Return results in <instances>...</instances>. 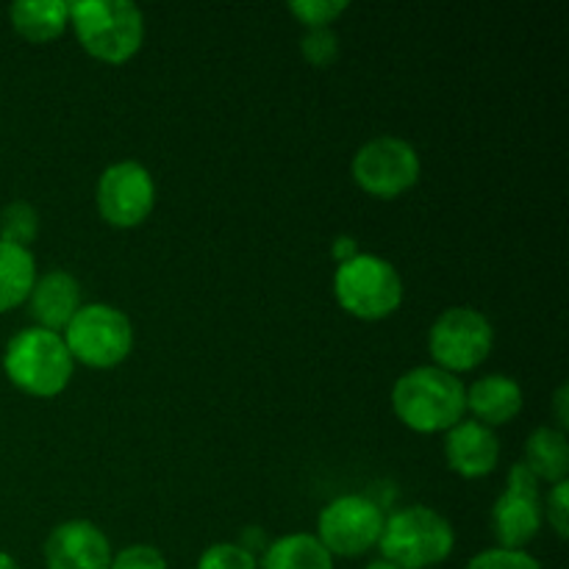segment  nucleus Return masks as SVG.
Returning a JSON list of instances; mask_svg holds the SVG:
<instances>
[{
  "label": "nucleus",
  "mask_w": 569,
  "mask_h": 569,
  "mask_svg": "<svg viewBox=\"0 0 569 569\" xmlns=\"http://www.w3.org/2000/svg\"><path fill=\"white\" fill-rule=\"evenodd\" d=\"M522 465L537 476V481L553 483L567 481L569 476V442L567 433L559 428H537L526 442V459Z\"/></svg>",
  "instance_id": "17"
},
{
  "label": "nucleus",
  "mask_w": 569,
  "mask_h": 569,
  "mask_svg": "<svg viewBox=\"0 0 569 569\" xmlns=\"http://www.w3.org/2000/svg\"><path fill=\"white\" fill-rule=\"evenodd\" d=\"M239 545H242V548L253 556H256V550H267L264 531H261V528H248V531L242 533V542Z\"/></svg>",
  "instance_id": "29"
},
{
  "label": "nucleus",
  "mask_w": 569,
  "mask_h": 569,
  "mask_svg": "<svg viewBox=\"0 0 569 569\" xmlns=\"http://www.w3.org/2000/svg\"><path fill=\"white\" fill-rule=\"evenodd\" d=\"M0 569H20V565L14 561V556H9L6 550H0Z\"/></svg>",
  "instance_id": "30"
},
{
  "label": "nucleus",
  "mask_w": 569,
  "mask_h": 569,
  "mask_svg": "<svg viewBox=\"0 0 569 569\" xmlns=\"http://www.w3.org/2000/svg\"><path fill=\"white\" fill-rule=\"evenodd\" d=\"M109 569H167V559L153 545H131L111 556Z\"/></svg>",
  "instance_id": "25"
},
{
  "label": "nucleus",
  "mask_w": 569,
  "mask_h": 569,
  "mask_svg": "<svg viewBox=\"0 0 569 569\" xmlns=\"http://www.w3.org/2000/svg\"><path fill=\"white\" fill-rule=\"evenodd\" d=\"M383 511L367 495H342L317 517V539L331 556H356L376 548L383 531Z\"/></svg>",
  "instance_id": "9"
},
{
  "label": "nucleus",
  "mask_w": 569,
  "mask_h": 569,
  "mask_svg": "<svg viewBox=\"0 0 569 569\" xmlns=\"http://www.w3.org/2000/svg\"><path fill=\"white\" fill-rule=\"evenodd\" d=\"M456 548L453 526L428 506H406L383 520L378 550L400 569H428L450 559Z\"/></svg>",
  "instance_id": "4"
},
{
  "label": "nucleus",
  "mask_w": 569,
  "mask_h": 569,
  "mask_svg": "<svg viewBox=\"0 0 569 569\" xmlns=\"http://www.w3.org/2000/svg\"><path fill=\"white\" fill-rule=\"evenodd\" d=\"M289 11L303 22L306 28H331L342 11H348L345 0H292Z\"/></svg>",
  "instance_id": "23"
},
{
  "label": "nucleus",
  "mask_w": 569,
  "mask_h": 569,
  "mask_svg": "<svg viewBox=\"0 0 569 569\" xmlns=\"http://www.w3.org/2000/svg\"><path fill=\"white\" fill-rule=\"evenodd\" d=\"M94 206L111 228H137L156 206L153 176L139 161H117L106 167L94 187Z\"/></svg>",
  "instance_id": "10"
},
{
  "label": "nucleus",
  "mask_w": 569,
  "mask_h": 569,
  "mask_svg": "<svg viewBox=\"0 0 569 569\" xmlns=\"http://www.w3.org/2000/svg\"><path fill=\"white\" fill-rule=\"evenodd\" d=\"M467 569H542V565L533 556H528L526 550L492 548L472 556Z\"/></svg>",
  "instance_id": "24"
},
{
  "label": "nucleus",
  "mask_w": 569,
  "mask_h": 569,
  "mask_svg": "<svg viewBox=\"0 0 569 569\" xmlns=\"http://www.w3.org/2000/svg\"><path fill=\"white\" fill-rule=\"evenodd\" d=\"M333 259H337V264H345V261H350L353 256H359V242H356L353 237H348V233H342V237L333 239Z\"/></svg>",
  "instance_id": "27"
},
{
  "label": "nucleus",
  "mask_w": 569,
  "mask_h": 569,
  "mask_svg": "<svg viewBox=\"0 0 569 569\" xmlns=\"http://www.w3.org/2000/svg\"><path fill=\"white\" fill-rule=\"evenodd\" d=\"M300 53L311 67H331L339 59V37L331 28H309L300 39Z\"/></svg>",
  "instance_id": "22"
},
{
  "label": "nucleus",
  "mask_w": 569,
  "mask_h": 569,
  "mask_svg": "<svg viewBox=\"0 0 569 569\" xmlns=\"http://www.w3.org/2000/svg\"><path fill=\"white\" fill-rule=\"evenodd\" d=\"M198 569H259V559L237 542H217L203 550Z\"/></svg>",
  "instance_id": "21"
},
{
  "label": "nucleus",
  "mask_w": 569,
  "mask_h": 569,
  "mask_svg": "<svg viewBox=\"0 0 569 569\" xmlns=\"http://www.w3.org/2000/svg\"><path fill=\"white\" fill-rule=\"evenodd\" d=\"M261 569H333V556L315 533H289L267 545Z\"/></svg>",
  "instance_id": "19"
},
{
  "label": "nucleus",
  "mask_w": 569,
  "mask_h": 569,
  "mask_svg": "<svg viewBox=\"0 0 569 569\" xmlns=\"http://www.w3.org/2000/svg\"><path fill=\"white\" fill-rule=\"evenodd\" d=\"M445 459L456 476L476 481L495 472L500 461V442L492 428L476 420H461L445 437Z\"/></svg>",
  "instance_id": "13"
},
{
  "label": "nucleus",
  "mask_w": 569,
  "mask_h": 569,
  "mask_svg": "<svg viewBox=\"0 0 569 569\" xmlns=\"http://www.w3.org/2000/svg\"><path fill=\"white\" fill-rule=\"evenodd\" d=\"M11 28L33 44L61 37L70 26V3L64 0H20L9 6Z\"/></svg>",
  "instance_id": "16"
},
{
  "label": "nucleus",
  "mask_w": 569,
  "mask_h": 569,
  "mask_svg": "<svg viewBox=\"0 0 569 569\" xmlns=\"http://www.w3.org/2000/svg\"><path fill=\"white\" fill-rule=\"evenodd\" d=\"M39 233V214L26 200H11L0 211V242L28 248Z\"/></svg>",
  "instance_id": "20"
},
{
  "label": "nucleus",
  "mask_w": 569,
  "mask_h": 569,
  "mask_svg": "<svg viewBox=\"0 0 569 569\" xmlns=\"http://www.w3.org/2000/svg\"><path fill=\"white\" fill-rule=\"evenodd\" d=\"M495 348V328L483 311L453 306L442 311L428 331V353L433 367L459 376L481 367Z\"/></svg>",
  "instance_id": "7"
},
{
  "label": "nucleus",
  "mask_w": 569,
  "mask_h": 569,
  "mask_svg": "<svg viewBox=\"0 0 569 569\" xmlns=\"http://www.w3.org/2000/svg\"><path fill=\"white\" fill-rule=\"evenodd\" d=\"M333 295L350 317L378 322L392 317L403 303V278L395 270L392 261L359 253L337 267Z\"/></svg>",
  "instance_id": "5"
},
{
  "label": "nucleus",
  "mask_w": 569,
  "mask_h": 569,
  "mask_svg": "<svg viewBox=\"0 0 569 569\" xmlns=\"http://www.w3.org/2000/svg\"><path fill=\"white\" fill-rule=\"evenodd\" d=\"M542 515L548 517V526L559 533V539H567L569 533V481L553 483L548 495V503L542 506Z\"/></svg>",
  "instance_id": "26"
},
{
  "label": "nucleus",
  "mask_w": 569,
  "mask_h": 569,
  "mask_svg": "<svg viewBox=\"0 0 569 569\" xmlns=\"http://www.w3.org/2000/svg\"><path fill=\"white\" fill-rule=\"evenodd\" d=\"M37 283V259L31 248L0 242V315L28 300Z\"/></svg>",
  "instance_id": "18"
},
{
  "label": "nucleus",
  "mask_w": 569,
  "mask_h": 569,
  "mask_svg": "<svg viewBox=\"0 0 569 569\" xmlns=\"http://www.w3.org/2000/svg\"><path fill=\"white\" fill-rule=\"evenodd\" d=\"M569 389L567 383H561L559 389H556V398H553V415H556V422H559V431H567L569 428V415H567V403H569Z\"/></svg>",
  "instance_id": "28"
},
{
  "label": "nucleus",
  "mask_w": 569,
  "mask_h": 569,
  "mask_svg": "<svg viewBox=\"0 0 569 569\" xmlns=\"http://www.w3.org/2000/svg\"><path fill=\"white\" fill-rule=\"evenodd\" d=\"M76 361L61 333L44 328H22L3 350V372L20 392L31 398H56L70 383Z\"/></svg>",
  "instance_id": "3"
},
{
  "label": "nucleus",
  "mask_w": 569,
  "mask_h": 569,
  "mask_svg": "<svg viewBox=\"0 0 569 569\" xmlns=\"http://www.w3.org/2000/svg\"><path fill=\"white\" fill-rule=\"evenodd\" d=\"M392 409L411 431L448 433L465 420L467 389L459 376H450L439 367H415L395 381Z\"/></svg>",
  "instance_id": "1"
},
{
  "label": "nucleus",
  "mask_w": 569,
  "mask_h": 569,
  "mask_svg": "<svg viewBox=\"0 0 569 569\" xmlns=\"http://www.w3.org/2000/svg\"><path fill=\"white\" fill-rule=\"evenodd\" d=\"M111 545L106 533L89 520H67L44 539L48 569H109Z\"/></svg>",
  "instance_id": "12"
},
{
  "label": "nucleus",
  "mask_w": 569,
  "mask_h": 569,
  "mask_svg": "<svg viewBox=\"0 0 569 569\" xmlns=\"http://www.w3.org/2000/svg\"><path fill=\"white\" fill-rule=\"evenodd\" d=\"M28 309H31L37 328L44 331H64L72 317L81 309V283L67 270H50L37 276L31 295H28Z\"/></svg>",
  "instance_id": "14"
},
{
  "label": "nucleus",
  "mask_w": 569,
  "mask_h": 569,
  "mask_svg": "<svg viewBox=\"0 0 569 569\" xmlns=\"http://www.w3.org/2000/svg\"><path fill=\"white\" fill-rule=\"evenodd\" d=\"M522 387L509 376H483L467 389V409L476 415V422L495 428L517 420L522 411Z\"/></svg>",
  "instance_id": "15"
},
{
  "label": "nucleus",
  "mask_w": 569,
  "mask_h": 569,
  "mask_svg": "<svg viewBox=\"0 0 569 569\" xmlns=\"http://www.w3.org/2000/svg\"><path fill=\"white\" fill-rule=\"evenodd\" d=\"M64 345L72 361L92 370H111L133 350V326L117 306L87 303L64 328Z\"/></svg>",
  "instance_id": "6"
},
{
  "label": "nucleus",
  "mask_w": 569,
  "mask_h": 569,
  "mask_svg": "<svg viewBox=\"0 0 569 569\" xmlns=\"http://www.w3.org/2000/svg\"><path fill=\"white\" fill-rule=\"evenodd\" d=\"M365 569H400V567H395V565H389V561L378 559V561H370V565H367Z\"/></svg>",
  "instance_id": "31"
},
{
  "label": "nucleus",
  "mask_w": 569,
  "mask_h": 569,
  "mask_svg": "<svg viewBox=\"0 0 569 569\" xmlns=\"http://www.w3.org/2000/svg\"><path fill=\"white\" fill-rule=\"evenodd\" d=\"M70 26L81 48L106 64H126L144 42L142 9L131 0H78Z\"/></svg>",
  "instance_id": "2"
},
{
  "label": "nucleus",
  "mask_w": 569,
  "mask_h": 569,
  "mask_svg": "<svg viewBox=\"0 0 569 569\" xmlns=\"http://www.w3.org/2000/svg\"><path fill=\"white\" fill-rule=\"evenodd\" d=\"M356 183L372 198L392 200L409 192L420 181V153L403 137H376L361 144L353 156Z\"/></svg>",
  "instance_id": "8"
},
{
  "label": "nucleus",
  "mask_w": 569,
  "mask_h": 569,
  "mask_svg": "<svg viewBox=\"0 0 569 569\" xmlns=\"http://www.w3.org/2000/svg\"><path fill=\"white\" fill-rule=\"evenodd\" d=\"M542 498H539V481L522 461L511 465L506 492L492 506V531L498 548L526 550L528 542L542 531Z\"/></svg>",
  "instance_id": "11"
}]
</instances>
